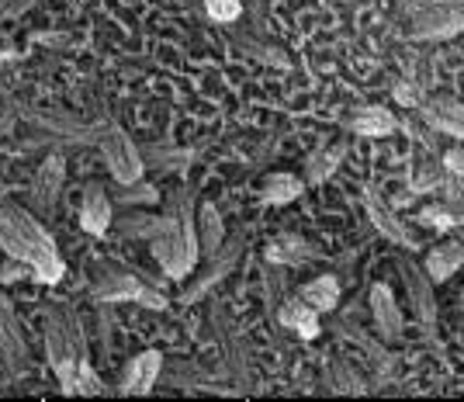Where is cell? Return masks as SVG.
Here are the masks:
<instances>
[{
  "mask_svg": "<svg viewBox=\"0 0 464 402\" xmlns=\"http://www.w3.org/2000/svg\"><path fill=\"white\" fill-rule=\"evenodd\" d=\"M368 309L371 319H374V329L385 344H399L402 340V329H406V319H402V309H399V299L388 285H374L368 295Z\"/></svg>",
  "mask_w": 464,
  "mask_h": 402,
  "instance_id": "10",
  "label": "cell"
},
{
  "mask_svg": "<svg viewBox=\"0 0 464 402\" xmlns=\"http://www.w3.org/2000/svg\"><path fill=\"white\" fill-rule=\"evenodd\" d=\"M364 211H368V219H371V226L382 232L385 240H392L395 247H406L412 250L416 247V236L409 232V226L395 215V211L385 205V198L382 194H374V191H364Z\"/></svg>",
  "mask_w": 464,
  "mask_h": 402,
  "instance_id": "13",
  "label": "cell"
},
{
  "mask_svg": "<svg viewBox=\"0 0 464 402\" xmlns=\"http://www.w3.org/2000/svg\"><path fill=\"white\" fill-rule=\"evenodd\" d=\"M343 142H336V146H329V150H315L309 153L305 160V167H302V177H305V184H323L329 181L333 173L340 171V163H343Z\"/></svg>",
  "mask_w": 464,
  "mask_h": 402,
  "instance_id": "23",
  "label": "cell"
},
{
  "mask_svg": "<svg viewBox=\"0 0 464 402\" xmlns=\"http://www.w3.org/2000/svg\"><path fill=\"white\" fill-rule=\"evenodd\" d=\"M59 385H63V396H80V399H87V396H108V385L94 375L91 361H80L73 368V375L63 378Z\"/></svg>",
  "mask_w": 464,
  "mask_h": 402,
  "instance_id": "25",
  "label": "cell"
},
{
  "mask_svg": "<svg viewBox=\"0 0 464 402\" xmlns=\"http://www.w3.org/2000/svg\"><path fill=\"white\" fill-rule=\"evenodd\" d=\"M437 4H447V0H399V11L412 18V15H420V11H430V7H437Z\"/></svg>",
  "mask_w": 464,
  "mask_h": 402,
  "instance_id": "31",
  "label": "cell"
},
{
  "mask_svg": "<svg viewBox=\"0 0 464 402\" xmlns=\"http://www.w3.org/2000/svg\"><path fill=\"white\" fill-rule=\"evenodd\" d=\"M420 115L433 132L464 139V104L458 97H430L420 101Z\"/></svg>",
  "mask_w": 464,
  "mask_h": 402,
  "instance_id": "15",
  "label": "cell"
},
{
  "mask_svg": "<svg viewBox=\"0 0 464 402\" xmlns=\"http://www.w3.org/2000/svg\"><path fill=\"white\" fill-rule=\"evenodd\" d=\"M343 129L364 135V139H385L399 129V118L392 115L385 104H361L343 115Z\"/></svg>",
  "mask_w": 464,
  "mask_h": 402,
  "instance_id": "14",
  "label": "cell"
},
{
  "mask_svg": "<svg viewBox=\"0 0 464 402\" xmlns=\"http://www.w3.org/2000/svg\"><path fill=\"white\" fill-rule=\"evenodd\" d=\"M0 364L7 371H21L28 364V347H24V333H21L18 319L11 306L0 299Z\"/></svg>",
  "mask_w": 464,
  "mask_h": 402,
  "instance_id": "17",
  "label": "cell"
},
{
  "mask_svg": "<svg viewBox=\"0 0 464 402\" xmlns=\"http://www.w3.org/2000/svg\"><path fill=\"white\" fill-rule=\"evenodd\" d=\"M160 378H163V354L142 350L121 371V396H150Z\"/></svg>",
  "mask_w": 464,
  "mask_h": 402,
  "instance_id": "11",
  "label": "cell"
},
{
  "mask_svg": "<svg viewBox=\"0 0 464 402\" xmlns=\"http://www.w3.org/2000/svg\"><path fill=\"white\" fill-rule=\"evenodd\" d=\"M319 250L305 243L302 236H291V232H281V236H274L271 243L264 247V260L271 264V268H295V264H305L312 260Z\"/></svg>",
  "mask_w": 464,
  "mask_h": 402,
  "instance_id": "18",
  "label": "cell"
},
{
  "mask_svg": "<svg viewBox=\"0 0 464 402\" xmlns=\"http://www.w3.org/2000/svg\"><path fill=\"white\" fill-rule=\"evenodd\" d=\"M298 295L323 316V312H333V309L340 306V281L333 274H319V278H312L309 285L298 288Z\"/></svg>",
  "mask_w": 464,
  "mask_h": 402,
  "instance_id": "22",
  "label": "cell"
},
{
  "mask_svg": "<svg viewBox=\"0 0 464 402\" xmlns=\"http://www.w3.org/2000/svg\"><path fill=\"white\" fill-rule=\"evenodd\" d=\"M63 181H66V160H63L59 153H53L39 167L35 181H32V209L42 211V215L56 209L59 191H63Z\"/></svg>",
  "mask_w": 464,
  "mask_h": 402,
  "instance_id": "12",
  "label": "cell"
},
{
  "mask_svg": "<svg viewBox=\"0 0 464 402\" xmlns=\"http://www.w3.org/2000/svg\"><path fill=\"white\" fill-rule=\"evenodd\" d=\"M205 15L218 25H232L243 15V0H205Z\"/></svg>",
  "mask_w": 464,
  "mask_h": 402,
  "instance_id": "28",
  "label": "cell"
},
{
  "mask_svg": "<svg viewBox=\"0 0 464 402\" xmlns=\"http://www.w3.org/2000/svg\"><path fill=\"white\" fill-rule=\"evenodd\" d=\"M392 91H395V97H399L402 104H412V108H420V101H423V97H420V87H412V83H395Z\"/></svg>",
  "mask_w": 464,
  "mask_h": 402,
  "instance_id": "32",
  "label": "cell"
},
{
  "mask_svg": "<svg viewBox=\"0 0 464 402\" xmlns=\"http://www.w3.org/2000/svg\"><path fill=\"white\" fill-rule=\"evenodd\" d=\"M329 388L336 396H361L364 392V382L357 375V368L347 361V358H333L329 361Z\"/></svg>",
  "mask_w": 464,
  "mask_h": 402,
  "instance_id": "27",
  "label": "cell"
},
{
  "mask_svg": "<svg viewBox=\"0 0 464 402\" xmlns=\"http://www.w3.org/2000/svg\"><path fill=\"white\" fill-rule=\"evenodd\" d=\"M395 270H399V281L406 288L412 319L423 326H433L437 323V295H433V281L423 270V264H416L409 253H399L395 257Z\"/></svg>",
  "mask_w": 464,
  "mask_h": 402,
  "instance_id": "6",
  "label": "cell"
},
{
  "mask_svg": "<svg viewBox=\"0 0 464 402\" xmlns=\"http://www.w3.org/2000/svg\"><path fill=\"white\" fill-rule=\"evenodd\" d=\"M0 247L45 285H56L66 274V264L59 257L53 236L35 222L32 211L18 209L11 201H0Z\"/></svg>",
  "mask_w": 464,
  "mask_h": 402,
  "instance_id": "1",
  "label": "cell"
},
{
  "mask_svg": "<svg viewBox=\"0 0 464 402\" xmlns=\"http://www.w3.org/2000/svg\"><path fill=\"white\" fill-rule=\"evenodd\" d=\"M45 354L53 361L56 378H70L80 361H87L83 350V329L70 309H49L45 312Z\"/></svg>",
  "mask_w": 464,
  "mask_h": 402,
  "instance_id": "3",
  "label": "cell"
},
{
  "mask_svg": "<svg viewBox=\"0 0 464 402\" xmlns=\"http://www.w3.org/2000/svg\"><path fill=\"white\" fill-rule=\"evenodd\" d=\"M97 146H101V156H104V163H108V171L118 184H139L142 181V173H146L142 150L118 125H108V132L101 135Z\"/></svg>",
  "mask_w": 464,
  "mask_h": 402,
  "instance_id": "4",
  "label": "cell"
},
{
  "mask_svg": "<svg viewBox=\"0 0 464 402\" xmlns=\"http://www.w3.org/2000/svg\"><path fill=\"white\" fill-rule=\"evenodd\" d=\"M94 295L104 302H136L146 309H167V299L156 295L146 281H139L136 274H125V270L104 268L97 270L94 278Z\"/></svg>",
  "mask_w": 464,
  "mask_h": 402,
  "instance_id": "5",
  "label": "cell"
},
{
  "mask_svg": "<svg viewBox=\"0 0 464 402\" xmlns=\"http://www.w3.org/2000/svg\"><path fill=\"white\" fill-rule=\"evenodd\" d=\"M444 167L450 173H458V177L464 181V150H450V153L444 156Z\"/></svg>",
  "mask_w": 464,
  "mask_h": 402,
  "instance_id": "33",
  "label": "cell"
},
{
  "mask_svg": "<svg viewBox=\"0 0 464 402\" xmlns=\"http://www.w3.org/2000/svg\"><path fill=\"white\" fill-rule=\"evenodd\" d=\"M156 264L163 268V274H170L174 281H184L201 257V243H198V222H194L191 194L174 191L163 211V230L150 240Z\"/></svg>",
  "mask_w": 464,
  "mask_h": 402,
  "instance_id": "2",
  "label": "cell"
},
{
  "mask_svg": "<svg viewBox=\"0 0 464 402\" xmlns=\"http://www.w3.org/2000/svg\"><path fill=\"white\" fill-rule=\"evenodd\" d=\"M194 222H198V243H201V253H205V257L226 243V226H222V215H218L215 205H201Z\"/></svg>",
  "mask_w": 464,
  "mask_h": 402,
  "instance_id": "24",
  "label": "cell"
},
{
  "mask_svg": "<svg viewBox=\"0 0 464 402\" xmlns=\"http://www.w3.org/2000/svg\"><path fill=\"white\" fill-rule=\"evenodd\" d=\"M464 32V0H447L409 18V35L420 42H444Z\"/></svg>",
  "mask_w": 464,
  "mask_h": 402,
  "instance_id": "7",
  "label": "cell"
},
{
  "mask_svg": "<svg viewBox=\"0 0 464 402\" xmlns=\"http://www.w3.org/2000/svg\"><path fill=\"white\" fill-rule=\"evenodd\" d=\"M461 306H464V299H461Z\"/></svg>",
  "mask_w": 464,
  "mask_h": 402,
  "instance_id": "34",
  "label": "cell"
},
{
  "mask_svg": "<svg viewBox=\"0 0 464 402\" xmlns=\"http://www.w3.org/2000/svg\"><path fill=\"white\" fill-rule=\"evenodd\" d=\"M212 329L222 344V354H226V364H229L232 378L239 385V392H250L253 388V375H250V358H246V347H243V337L236 333V326L229 323L226 309L215 306L212 309Z\"/></svg>",
  "mask_w": 464,
  "mask_h": 402,
  "instance_id": "8",
  "label": "cell"
},
{
  "mask_svg": "<svg viewBox=\"0 0 464 402\" xmlns=\"http://www.w3.org/2000/svg\"><path fill=\"white\" fill-rule=\"evenodd\" d=\"M302 188H305L302 173H271L260 184V201L264 205H288V201H295L302 194Z\"/></svg>",
  "mask_w": 464,
  "mask_h": 402,
  "instance_id": "21",
  "label": "cell"
},
{
  "mask_svg": "<svg viewBox=\"0 0 464 402\" xmlns=\"http://www.w3.org/2000/svg\"><path fill=\"white\" fill-rule=\"evenodd\" d=\"M121 188H125V191L118 194V205H125V209H129V205L142 209V205H153L156 198H160V194H156L150 184H142V181H139V184H121Z\"/></svg>",
  "mask_w": 464,
  "mask_h": 402,
  "instance_id": "29",
  "label": "cell"
},
{
  "mask_svg": "<svg viewBox=\"0 0 464 402\" xmlns=\"http://www.w3.org/2000/svg\"><path fill=\"white\" fill-rule=\"evenodd\" d=\"M239 253H243V236H236L229 243H222V247L208 253V260H205V268L198 270V278H194L188 291L180 295L184 302H198V299H205L208 291L215 288V281H222L232 268H236V260H239Z\"/></svg>",
  "mask_w": 464,
  "mask_h": 402,
  "instance_id": "9",
  "label": "cell"
},
{
  "mask_svg": "<svg viewBox=\"0 0 464 402\" xmlns=\"http://www.w3.org/2000/svg\"><path fill=\"white\" fill-rule=\"evenodd\" d=\"M461 264H464V243L447 240V243H440V247H433L430 253H426L423 270L430 274V281L437 285V281H447Z\"/></svg>",
  "mask_w": 464,
  "mask_h": 402,
  "instance_id": "20",
  "label": "cell"
},
{
  "mask_svg": "<svg viewBox=\"0 0 464 402\" xmlns=\"http://www.w3.org/2000/svg\"><path fill=\"white\" fill-rule=\"evenodd\" d=\"M277 323L295 329L302 340H315L319 329H323V326H319V312H315L302 295H295V299H288V302L277 306Z\"/></svg>",
  "mask_w": 464,
  "mask_h": 402,
  "instance_id": "19",
  "label": "cell"
},
{
  "mask_svg": "<svg viewBox=\"0 0 464 402\" xmlns=\"http://www.w3.org/2000/svg\"><path fill=\"white\" fill-rule=\"evenodd\" d=\"M121 240H153L163 230V215H150V211H129L115 222Z\"/></svg>",
  "mask_w": 464,
  "mask_h": 402,
  "instance_id": "26",
  "label": "cell"
},
{
  "mask_svg": "<svg viewBox=\"0 0 464 402\" xmlns=\"http://www.w3.org/2000/svg\"><path fill=\"white\" fill-rule=\"evenodd\" d=\"M420 219H423L426 226H437V230H450V226H458V222H464V215H454L450 209H423L420 211Z\"/></svg>",
  "mask_w": 464,
  "mask_h": 402,
  "instance_id": "30",
  "label": "cell"
},
{
  "mask_svg": "<svg viewBox=\"0 0 464 402\" xmlns=\"http://www.w3.org/2000/svg\"><path fill=\"white\" fill-rule=\"evenodd\" d=\"M111 209H115V198L108 194V188L91 181L83 188V201H80V226L91 236H104L111 226Z\"/></svg>",
  "mask_w": 464,
  "mask_h": 402,
  "instance_id": "16",
  "label": "cell"
}]
</instances>
